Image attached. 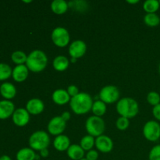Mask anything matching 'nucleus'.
Instances as JSON below:
<instances>
[{
	"mask_svg": "<svg viewBox=\"0 0 160 160\" xmlns=\"http://www.w3.org/2000/svg\"><path fill=\"white\" fill-rule=\"evenodd\" d=\"M92 97L86 92H80L78 95L71 98L70 106L71 110L77 115H84L92 111L93 106Z\"/></svg>",
	"mask_w": 160,
	"mask_h": 160,
	"instance_id": "f257e3e1",
	"label": "nucleus"
},
{
	"mask_svg": "<svg viewBox=\"0 0 160 160\" xmlns=\"http://www.w3.org/2000/svg\"><path fill=\"white\" fill-rule=\"evenodd\" d=\"M25 65L29 71L33 73H40L46 68L48 65V57L42 50H33L28 56Z\"/></svg>",
	"mask_w": 160,
	"mask_h": 160,
	"instance_id": "f03ea898",
	"label": "nucleus"
},
{
	"mask_svg": "<svg viewBox=\"0 0 160 160\" xmlns=\"http://www.w3.org/2000/svg\"><path fill=\"white\" fill-rule=\"evenodd\" d=\"M117 111L120 117L134 118L139 112V106L134 98L130 97L120 98L117 103Z\"/></svg>",
	"mask_w": 160,
	"mask_h": 160,
	"instance_id": "7ed1b4c3",
	"label": "nucleus"
},
{
	"mask_svg": "<svg viewBox=\"0 0 160 160\" xmlns=\"http://www.w3.org/2000/svg\"><path fill=\"white\" fill-rule=\"evenodd\" d=\"M30 148L34 151H42L48 148L50 145V138L48 133L44 131H34L29 138Z\"/></svg>",
	"mask_w": 160,
	"mask_h": 160,
	"instance_id": "20e7f679",
	"label": "nucleus"
},
{
	"mask_svg": "<svg viewBox=\"0 0 160 160\" xmlns=\"http://www.w3.org/2000/svg\"><path fill=\"white\" fill-rule=\"evenodd\" d=\"M85 129L89 135L94 138L102 135L106 130V123L102 117L92 116L85 122Z\"/></svg>",
	"mask_w": 160,
	"mask_h": 160,
	"instance_id": "39448f33",
	"label": "nucleus"
},
{
	"mask_svg": "<svg viewBox=\"0 0 160 160\" xmlns=\"http://www.w3.org/2000/svg\"><path fill=\"white\" fill-rule=\"evenodd\" d=\"M51 38L53 44L59 48H64L70 44V35L68 30L62 27H57L52 31Z\"/></svg>",
	"mask_w": 160,
	"mask_h": 160,
	"instance_id": "423d86ee",
	"label": "nucleus"
},
{
	"mask_svg": "<svg viewBox=\"0 0 160 160\" xmlns=\"http://www.w3.org/2000/svg\"><path fill=\"white\" fill-rule=\"evenodd\" d=\"M120 91L115 85L104 86L100 90L98 96L101 101L106 104H112L120 100Z\"/></svg>",
	"mask_w": 160,
	"mask_h": 160,
	"instance_id": "0eeeda50",
	"label": "nucleus"
},
{
	"mask_svg": "<svg viewBox=\"0 0 160 160\" xmlns=\"http://www.w3.org/2000/svg\"><path fill=\"white\" fill-rule=\"evenodd\" d=\"M144 137L152 142H155L160 138V124L156 120L146 122L143 127Z\"/></svg>",
	"mask_w": 160,
	"mask_h": 160,
	"instance_id": "6e6552de",
	"label": "nucleus"
},
{
	"mask_svg": "<svg viewBox=\"0 0 160 160\" xmlns=\"http://www.w3.org/2000/svg\"><path fill=\"white\" fill-rule=\"evenodd\" d=\"M67 128V122L61 117V116H56L52 117L47 125V131L51 135L59 136L62 134Z\"/></svg>",
	"mask_w": 160,
	"mask_h": 160,
	"instance_id": "1a4fd4ad",
	"label": "nucleus"
},
{
	"mask_svg": "<svg viewBox=\"0 0 160 160\" xmlns=\"http://www.w3.org/2000/svg\"><path fill=\"white\" fill-rule=\"evenodd\" d=\"M68 52L70 58L78 59L85 55L86 52H87V45L82 40L73 41L69 45Z\"/></svg>",
	"mask_w": 160,
	"mask_h": 160,
	"instance_id": "9d476101",
	"label": "nucleus"
},
{
	"mask_svg": "<svg viewBox=\"0 0 160 160\" xmlns=\"http://www.w3.org/2000/svg\"><path fill=\"white\" fill-rule=\"evenodd\" d=\"M95 146L100 152L109 153L113 148V142L109 136L102 134L95 138Z\"/></svg>",
	"mask_w": 160,
	"mask_h": 160,
	"instance_id": "9b49d317",
	"label": "nucleus"
},
{
	"mask_svg": "<svg viewBox=\"0 0 160 160\" xmlns=\"http://www.w3.org/2000/svg\"><path fill=\"white\" fill-rule=\"evenodd\" d=\"M12 121L17 127H24L29 123L30 114L26 109L19 108L15 109L12 116Z\"/></svg>",
	"mask_w": 160,
	"mask_h": 160,
	"instance_id": "f8f14e48",
	"label": "nucleus"
},
{
	"mask_svg": "<svg viewBox=\"0 0 160 160\" xmlns=\"http://www.w3.org/2000/svg\"><path fill=\"white\" fill-rule=\"evenodd\" d=\"M26 109L29 112L30 115H39L43 112L44 109H45V104L40 98H31L27 102Z\"/></svg>",
	"mask_w": 160,
	"mask_h": 160,
	"instance_id": "ddd939ff",
	"label": "nucleus"
},
{
	"mask_svg": "<svg viewBox=\"0 0 160 160\" xmlns=\"http://www.w3.org/2000/svg\"><path fill=\"white\" fill-rule=\"evenodd\" d=\"M52 99L53 102L56 103L58 106H63L67 103H70L71 98L69 95L67 90L59 88L56 89V91L53 92L52 95Z\"/></svg>",
	"mask_w": 160,
	"mask_h": 160,
	"instance_id": "4468645a",
	"label": "nucleus"
},
{
	"mask_svg": "<svg viewBox=\"0 0 160 160\" xmlns=\"http://www.w3.org/2000/svg\"><path fill=\"white\" fill-rule=\"evenodd\" d=\"M29 74V70L25 64L23 65H17L12 70V77L13 80L17 82L21 83L26 81Z\"/></svg>",
	"mask_w": 160,
	"mask_h": 160,
	"instance_id": "2eb2a0df",
	"label": "nucleus"
},
{
	"mask_svg": "<svg viewBox=\"0 0 160 160\" xmlns=\"http://www.w3.org/2000/svg\"><path fill=\"white\" fill-rule=\"evenodd\" d=\"M15 111V106L13 102L9 100L0 101V119L6 120L12 116Z\"/></svg>",
	"mask_w": 160,
	"mask_h": 160,
	"instance_id": "dca6fc26",
	"label": "nucleus"
},
{
	"mask_svg": "<svg viewBox=\"0 0 160 160\" xmlns=\"http://www.w3.org/2000/svg\"><path fill=\"white\" fill-rule=\"evenodd\" d=\"M70 145V138L65 134L56 136L53 141V147L58 152H67Z\"/></svg>",
	"mask_w": 160,
	"mask_h": 160,
	"instance_id": "f3484780",
	"label": "nucleus"
},
{
	"mask_svg": "<svg viewBox=\"0 0 160 160\" xmlns=\"http://www.w3.org/2000/svg\"><path fill=\"white\" fill-rule=\"evenodd\" d=\"M84 150L83 149L80 145L73 144L70 146V148L67 149V156L72 160H81L84 159V156H85Z\"/></svg>",
	"mask_w": 160,
	"mask_h": 160,
	"instance_id": "a211bd4d",
	"label": "nucleus"
},
{
	"mask_svg": "<svg viewBox=\"0 0 160 160\" xmlns=\"http://www.w3.org/2000/svg\"><path fill=\"white\" fill-rule=\"evenodd\" d=\"M70 59L65 56L59 55L54 58L52 61V67L55 70L59 72H63L67 70L70 65Z\"/></svg>",
	"mask_w": 160,
	"mask_h": 160,
	"instance_id": "6ab92c4d",
	"label": "nucleus"
},
{
	"mask_svg": "<svg viewBox=\"0 0 160 160\" xmlns=\"http://www.w3.org/2000/svg\"><path fill=\"white\" fill-rule=\"evenodd\" d=\"M0 93L6 99H12L16 96L17 89L12 83L4 82L0 86Z\"/></svg>",
	"mask_w": 160,
	"mask_h": 160,
	"instance_id": "aec40b11",
	"label": "nucleus"
},
{
	"mask_svg": "<svg viewBox=\"0 0 160 160\" xmlns=\"http://www.w3.org/2000/svg\"><path fill=\"white\" fill-rule=\"evenodd\" d=\"M69 4L65 0H54L51 3V9L56 15H62L68 10Z\"/></svg>",
	"mask_w": 160,
	"mask_h": 160,
	"instance_id": "412c9836",
	"label": "nucleus"
},
{
	"mask_svg": "<svg viewBox=\"0 0 160 160\" xmlns=\"http://www.w3.org/2000/svg\"><path fill=\"white\" fill-rule=\"evenodd\" d=\"M37 154L31 148H23L17 153V160H35Z\"/></svg>",
	"mask_w": 160,
	"mask_h": 160,
	"instance_id": "4be33fe9",
	"label": "nucleus"
},
{
	"mask_svg": "<svg viewBox=\"0 0 160 160\" xmlns=\"http://www.w3.org/2000/svg\"><path fill=\"white\" fill-rule=\"evenodd\" d=\"M106 110H107V107H106V104L103 102L101 100H96L94 102L93 106H92V111L93 112L94 116L96 117H102L106 114Z\"/></svg>",
	"mask_w": 160,
	"mask_h": 160,
	"instance_id": "5701e85b",
	"label": "nucleus"
},
{
	"mask_svg": "<svg viewBox=\"0 0 160 160\" xmlns=\"http://www.w3.org/2000/svg\"><path fill=\"white\" fill-rule=\"evenodd\" d=\"M80 145L84 151L88 152L93 149V147L95 145V138L89 134L84 136L80 142Z\"/></svg>",
	"mask_w": 160,
	"mask_h": 160,
	"instance_id": "b1692460",
	"label": "nucleus"
},
{
	"mask_svg": "<svg viewBox=\"0 0 160 160\" xmlns=\"http://www.w3.org/2000/svg\"><path fill=\"white\" fill-rule=\"evenodd\" d=\"M159 7V1L157 0H146L143 3V9L147 13H156Z\"/></svg>",
	"mask_w": 160,
	"mask_h": 160,
	"instance_id": "393cba45",
	"label": "nucleus"
},
{
	"mask_svg": "<svg viewBox=\"0 0 160 160\" xmlns=\"http://www.w3.org/2000/svg\"><path fill=\"white\" fill-rule=\"evenodd\" d=\"M27 59H28V56L26 55V53L20 50L13 52L11 55V59L14 63L17 64V66L26 64Z\"/></svg>",
	"mask_w": 160,
	"mask_h": 160,
	"instance_id": "a878e982",
	"label": "nucleus"
},
{
	"mask_svg": "<svg viewBox=\"0 0 160 160\" xmlns=\"http://www.w3.org/2000/svg\"><path fill=\"white\" fill-rule=\"evenodd\" d=\"M144 22L148 27L155 28L160 24V17L156 13H146L144 17Z\"/></svg>",
	"mask_w": 160,
	"mask_h": 160,
	"instance_id": "bb28decb",
	"label": "nucleus"
},
{
	"mask_svg": "<svg viewBox=\"0 0 160 160\" xmlns=\"http://www.w3.org/2000/svg\"><path fill=\"white\" fill-rule=\"evenodd\" d=\"M12 70L8 64L0 63V81H5L12 76Z\"/></svg>",
	"mask_w": 160,
	"mask_h": 160,
	"instance_id": "cd10ccee",
	"label": "nucleus"
},
{
	"mask_svg": "<svg viewBox=\"0 0 160 160\" xmlns=\"http://www.w3.org/2000/svg\"><path fill=\"white\" fill-rule=\"evenodd\" d=\"M147 102L153 107L160 103V95L156 92H150L147 95Z\"/></svg>",
	"mask_w": 160,
	"mask_h": 160,
	"instance_id": "c85d7f7f",
	"label": "nucleus"
},
{
	"mask_svg": "<svg viewBox=\"0 0 160 160\" xmlns=\"http://www.w3.org/2000/svg\"><path fill=\"white\" fill-rule=\"evenodd\" d=\"M130 120L123 117H120L116 121V127L120 131H125L129 128Z\"/></svg>",
	"mask_w": 160,
	"mask_h": 160,
	"instance_id": "c756f323",
	"label": "nucleus"
},
{
	"mask_svg": "<svg viewBox=\"0 0 160 160\" xmlns=\"http://www.w3.org/2000/svg\"><path fill=\"white\" fill-rule=\"evenodd\" d=\"M148 160H160V145H156L152 148L148 154Z\"/></svg>",
	"mask_w": 160,
	"mask_h": 160,
	"instance_id": "7c9ffc66",
	"label": "nucleus"
},
{
	"mask_svg": "<svg viewBox=\"0 0 160 160\" xmlns=\"http://www.w3.org/2000/svg\"><path fill=\"white\" fill-rule=\"evenodd\" d=\"M67 92H68L69 95L70 96V98H73V97H75L76 95H78V94L80 93L79 88L77 87L74 84H71V85L68 86L67 88Z\"/></svg>",
	"mask_w": 160,
	"mask_h": 160,
	"instance_id": "2f4dec72",
	"label": "nucleus"
},
{
	"mask_svg": "<svg viewBox=\"0 0 160 160\" xmlns=\"http://www.w3.org/2000/svg\"><path fill=\"white\" fill-rule=\"evenodd\" d=\"M85 159L87 160H97L98 159V152L94 149L87 152L85 155Z\"/></svg>",
	"mask_w": 160,
	"mask_h": 160,
	"instance_id": "473e14b6",
	"label": "nucleus"
},
{
	"mask_svg": "<svg viewBox=\"0 0 160 160\" xmlns=\"http://www.w3.org/2000/svg\"><path fill=\"white\" fill-rule=\"evenodd\" d=\"M152 115L156 118V120H157L158 121H160V103L157 106L153 107Z\"/></svg>",
	"mask_w": 160,
	"mask_h": 160,
	"instance_id": "72a5a7b5",
	"label": "nucleus"
},
{
	"mask_svg": "<svg viewBox=\"0 0 160 160\" xmlns=\"http://www.w3.org/2000/svg\"><path fill=\"white\" fill-rule=\"evenodd\" d=\"M61 117H62V118L63 119V120H65L66 122H67V121H69V120H70L71 115H70V113L69 112H67V111H65V112H63L62 113V115H61Z\"/></svg>",
	"mask_w": 160,
	"mask_h": 160,
	"instance_id": "f704fd0d",
	"label": "nucleus"
},
{
	"mask_svg": "<svg viewBox=\"0 0 160 160\" xmlns=\"http://www.w3.org/2000/svg\"><path fill=\"white\" fill-rule=\"evenodd\" d=\"M49 156V151L48 148H45V149L40 151V156L42 158H47Z\"/></svg>",
	"mask_w": 160,
	"mask_h": 160,
	"instance_id": "c9c22d12",
	"label": "nucleus"
},
{
	"mask_svg": "<svg viewBox=\"0 0 160 160\" xmlns=\"http://www.w3.org/2000/svg\"><path fill=\"white\" fill-rule=\"evenodd\" d=\"M0 160H12L11 158L9 156H6V155H3L0 157Z\"/></svg>",
	"mask_w": 160,
	"mask_h": 160,
	"instance_id": "e433bc0d",
	"label": "nucleus"
},
{
	"mask_svg": "<svg viewBox=\"0 0 160 160\" xmlns=\"http://www.w3.org/2000/svg\"><path fill=\"white\" fill-rule=\"evenodd\" d=\"M128 2V3H129V4H136V3H138L139 2V1L138 0H134V1H129V0H128V1H127Z\"/></svg>",
	"mask_w": 160,
	"mask_h": 160,
	"instance_id": "4c0bfd02",
	"label": "nucleus"
},
{
	"mask_svg": "<svg viewBox=\"0 0 160 160\" xmlns=\"http://www.w3.org/2000/svg\"><path fill=\"white\" fill-rule=\"evenodd\" d=\"M77 61H78V59H74V58H70V62H72V63H75V62H77Z\"/></svg>",
	"mask_w": 160,
	"mask_h": 160,
	"instance_id": "58836bf2",
	"label": "nucleus"
},
{
	"mask_svg": "<svg viewBox=\"0 0 160 160\" xmlns=\"http://www.w3.org/2000/svg\"><path fill=\"white\" fill-rule=\"evenodd\" d=\"M23 2L25 3H30V2H31V0H29V1H25V0H23Z\"/></svg>",
	"mask_w": 160,
	"mask_h": 160,
	"instance_id": "ea45409f",
	"label": "nucleus"
},
{
	"mask_svg": "<svg viewBox=\"0 0 160 160\" xmlns=\"http://www.w3.org/2000/svg\"><path fill=\"white\" fill-rule=\"evenodd\" d=\"M159 74H160V63H159Z\"/></svg>",
	"mask_w": 160,
	"mask_h": 160,
	"instance_id": "a19ab883",
	"label": "nucleus"
},
{
	"mask_svg": "<svg viewBox=\"0 0 160 160\" xmlns=\"http://www.w3.org/2000/svg\"><path fill=\"white\" fill-rule=\"evenodd\" d=\"M81 160H87V159H86L85 158H84V159H81Z\"/></svg>",
	"mask_w": 160,
	"mask_h": 160,
	"instance_id": "79ce46f5",
	"label": "nucleus"
},
{
	"mask_svg": "<svg viewBox=\"0 0 160 160\" xmlns=\"http://www.w3.org/2000/svg\"><path fill=\"white\" fill-rule=\"evenodd\" d=\"M159 3H160V1H159Z\"/></svg>",
	"mask_w": 160,
	"mask_h": 160,
	"instance_id": "37998d69",
	"label": "nucleus"
}]
</instances>
